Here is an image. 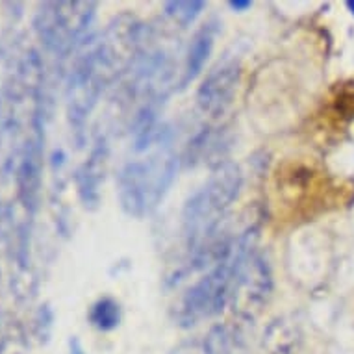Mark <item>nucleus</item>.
I'll list each match as a JSON object with an SVG mask.
<instances>
[{"instance_id":"nucleus-20","label":"nucleus","mask_w":354,"mask_h":354,"mask_svg":"<svg viewBox=\"0 0 354 354\" xmlns=\"http://www.w3.org/2000/svg\"><path fill=\"white\" fill-rule=\"evenodd\" d=\"M173 354H203V348L195 347V345H182Z\"/></svg>"},{"instance_id":"nucleus-19","label":"nucleus","mask_w":354,"mask_h":354,"mask_svg":"<svg viewBox=\"0 0 354 354\" xmlns=\"http://www.w3.org/2000/svg\"><path fill=\"white\" fill-rule=\"evenodd\" d=\"M227 6L236 13H245L252 8V2L250 0H228Z\"/></svg>"},{"instance_id":"nucleus-13","label":"nucleus","mask_w":354,"mask_h":354,"mask_svg":"<svg viewBox=\"0 0 354 354\" xmlns=\"http://www.w3.org/2000/svg\"><path fill=\"white\" fill-rule=\"evenodd\" d=\"M301 325L293 317H277L263 330L260 354H297L301 348Z\"/></svg>"},{"instance_id":"nucleus-7","label":"nucleus","mask_w":354,"mask_h":354,"mask_svg":"<svg viewBox=\"0 0 354 354\" xmlns=\"http://www.w3.org/2000/svg\"><path fill=\"white\" fill-rule=\"evenodd\" d=\"M47 117V110L43 106H34L30 110L28 138L24 141L23 152H21L15 176H13L15 187H17V201L30 219L37 214L41 203Z\"/></svg>"},{"instance_id":"nucleus-12","label":"nucleus","mask_w":354,"mask_h":354,"mask_svg":"<svg viewBox=\"0 0 354 354\" xmlns=\"http://www.w3.org/2000/svg\"><path fill=\"white\" fill-rule=\"evenodd\" d=\"M219 21L217 19H209L203 26L193 34L189 45H187L186 58H184V67H182V78L178 86L184 89L197 78L206 67V62L209 59L214 53L215 39L219 35Z\"/></svg>"},{"instance_id":"nucleus-5","label":"nucleus","mask_w":354,"mask_h":354,"mask_svg":"<svg viewBox=\"0 0 354 354\" xmlns=\"http://www.w3.org/2000/svg\"><path fill=\"white\" fill-rule=\"evenodd\" d=\"M95 15L97 2H41L32 26L43 50L50 58L64 62L91 35L89 28Z\"/></svg>"},{"instance_id":"nucleus-21","label":"nucleus","mask_w":354,"mask_h":354,"mask_svg":"<svg viewBox=\"0 0 354 354\" xmlns=\"http://www.w3.org/2000/svg\"><path fill=\"white\" fill-rule=\"evenodd\" d=\"M69 354H86L78 337H71L69 339Z\"/></svg>"},{"instance_id":"nucleus-17","label":"nucleus","mask_w":354,"mask_h":354,"mask_svg":"<svg viewBox=\"0 0 354 354\" xmlns=\"http://www.w3.org/2000/svg\"><path fill=\"white\" fill-rule=\"evenodd\" d=\"M204 10H206V2L203 0H169L163 4L165 15L180 28L192 26L203 15Z\"/></svg>"},{"instance_id":"nucleus-18","label":"nucleus","mask_w":354,"mask_h":354,"mask_svg":"<svg viewBox=\"0 0 354 354\" xmlns=\"http://www.w3.org/2000/svg\"><path fill=\"white\" fill-rule=\"evenodd\" d=\"M54 319H56V315H54L53 306L48 302L35 308L34 314H32V321H30V337L39 345H47L53 337Z\"/></svg>"},{"instance_id":"nucleus-3","label":"nucleus","mask_w":354,"mask_h":354,"mask_svg":"<svg viewBox=\"0 0 354 354\" xmlns=\"http://www.w3.org/2000/svg\"><path fill=\"white\" fill-rule=\"evenodd\" d=\"M156 145L149 156L130 160L117 173V198L122 212L134 219H143L160 206L178 173L180 158L167 138Z\"/></svg>"},{"instance_id":"nucleus-22","label":"nucleus","mask_w":354,"mask_h":354,"mask_svg":"<svg viewBox=\"0 0 354 354\" xmlns=\"http://www.w3.org/2000/svg\"><path fill=\"white\" fill-rule=\"evenodd\" d=\"M345 6H347V10L351 12V15H354V0H347Z\"/></svg>"},{"instance_id":"nucleus-15","label":"nucleus","mask_w":354,"mask_h":354,"mask_svg":"<svg viewBox=\"0 0 354 354\" xmlns=\"http://www.w3.org/2000/svg\"><path fill=\"white\" fill-rule=\"evenodd\" d=\"M30 332L17 315L0 310V354H26Z\"/></svg>"},{"instance_id":"nucleus-14","label":"nucleus","mask_w":354,"mask_h":354,"mask_svg":"<svg viewBox=\"0 0 354 354\" xmlns=\"http://www.w3.org/2000/svg\"><path fill=\"white\" fill-rule=\"evenodd\" d=\"M243 323L228 321L217 323L204 336L201 348L203 354H245L247 353V337L243 332Z\"/></svg>"},{"instance_id":"nucleus-2","label":"nucleus","mask_w":354,"mask_h":354,"mask_svg":"<svg viewBox=\"0 0 354 354\" xmlns=\"http://www.w3.org/2000/svg\"><path fill=\"white\" fill-rule=\"evenodd\" d=\"M241 187L243 173L239 165L225 162L187 198L182 208V236L189 254L221 232V223L238 201Z\"/></svg>"},{"instance_id":"nucleus-6","label":"nucleus","mask_w":354,"mask_h":354,"mask_svg":"<svg viewBox=\"0 0 354 354\" xmlns=\"http://www.w3.org/2000/svg\"><path fill=\"white\" fill-rule=\"evenodd\" d=\"M273 269L268 256L250 250L239 263L228 308L239 323H252L273 297Z\"/></svg>"},{"instance_id":"nucleus-10","label":"nucleus","mask_w":354,"mask_h":354,"mask_svg":"<svg viewBox=\"0 0 354 354\" xmlns=\"http://www.w3.org/2000/svg\"><path fill=\"white\" fill-rule=\"evenodd\" d=\"M108 163H110V145L106 136H99L86 162L75 173L76 195L87 212L99 209L102 201V186L108 174Z\"/></svg>"},{"instance_id":"nucleus-11","label":"nucleus","mask_w":354,"mask_h":354,"mask_svg":"<svg viewBox=\"0 0 354 354\" xmlns=\"http://www.w3.org/2000/svg\"><path fill=\"white\" fill-rule=\"evenodd\" d=\"M228 151H230V140L227 132L221 128L204 127L189 140L180 163H184L186 167L208 165L214 171L215 167L228 162Z\"/></svg>"},{"instance_id":"nucleus-4","label":"nucleus","mask_w":354,"mask_h":354,"mask_svg":"<svg viewBox=\"0 0 354 354\" xmlns=\"http://www.w3.org/2000/svg\"><path fill=\"white\" fill-rule=\"evenodd\" d=\"M108 86H111V82L97 58L95 34H91L75 50L71 67L65 76L67 121L78 149L86 143L87 119L93 113Z\"/></svg>"},{"instance_id":"nucleus-8","label":"nucleus","mask_w":354,"mask_h":354,"mask_svg":"<svg viewBox=\"0 0 354 354\" xmlns=\"http://www.w3.org/2000/svg\"><path fill=\"white\" fill-rule=\"evenodd\" d=\"M28 104L10 84L0 87V182L12 180L15 176L19 158L23 152L24 141L28 138L30 119L24 121L23 106Z\"/></svg>"},{"instance_id":"nucleus-16","label":"nucleus","mask_w":354,"mask_h":354,"mask_svg":"<svg viewBox=\"0 0 354 354\" xmlns=\"http://www.w3.org/2000/svg\"><path fill=\"white\" fill-rule=\"evenodd\" d=\"M122 310L121 304L113 297H100L89 306L87 312V321L89 325L97 328L99 332H111L121 325Z\"/></svg>"},{"instance_id":"nucleus-9","label":"nucleus","mask_w":354,"mask_h":354,"mask_svg":"<svg viewBox=\"0 0 354 354\" xmlns=\"http://www.w3.org/2000/svg\"><path fill=\"white\" fill-rule=\"evenodd\" d=\"M241 62L236 56H225L208 71L197 89L195 100L203 115L219 119L234 104L238 87L241 84Z\"/></svg>"},{"instance_id":"nucleus-1","label":"nucleus","mask_w":354,"mask_h":354,"mask_svg":"<svg viewBox=\"0 0 354 354\" xmlns=\"http://www.w3.org/2000/svg\"><path fill=\"white\" fill-rule=\"evenodd\" d=\"M258 236L260 227L249 225L238 238H234L230 252L217 261L214 268L208 269L195 284L189 286L174 304L171 310L174 325L180 328H192L214 315H219L225 308H228L239 263L250 250L256 249Z\"/></svg>"}]
</instances>
